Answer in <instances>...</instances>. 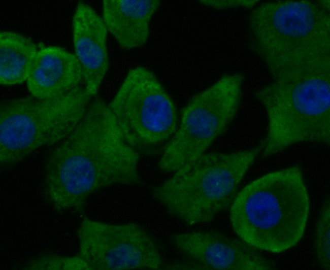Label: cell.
Listing matches in <instances>:
<instances>
[{
  "label": "cell",
  "instance_id": "cell-5",
  "mask_svg": "<svg viewBox=\"0 0 330 270\" xmlns=\"http://www.w3.org/2000/svg\"><path fill=\"white\" fill-rule=\"evenodd\" d=\"M262 145L231 153H205L152 190L168 213L187 225L212 221L230 208Z\"/></svg>",
  "mask_w": 330,
  "mask_h": 270
},
{
  "label": "cell",
  "instance_id": "cell-8",
  "mask_svg": "<svg viewBox=\"0 0 330 270\" xmlns=\"http://www.w3.org/2000/svg\"><path fill=\"white\" fill-rule=\"evenodd\" d=\"M108 106L127 143L140 155L162 149L177 128L172 99L155 74L142 65L129 69Z\"/></svg>",
  "mask_w": 330,
  "mask_h": 270
},
{
  "label": "cell",
  "instance_id": "cell-6",
  "mask_svg": "<svg viewBox=\"0 0 330 270\" xmlns=\"http://www.w3.org/2000/svg\"><path fill=\"white\" fill-rule=\"evenodd\" d=\"M92 97L80 85L52 98L30 95L1 103V166H13L38 149L64 140L84 116Z\"/></svg>",
  "mask_w": 330,
  "mask_h": 270
},
{
  "label": "cell",
  "instance_id": "cell-4",
  "mask_svg": "<svg viewBox=\"0 0 330 270\" xmlns=\"http://www.w3.org/2000/svg\"><path fill=\"white\" fill-rule=\"evenodd\" d=\"M249 47L272 78L330 62V15L307 0L271 1L248 18Z\"/></svg>",
  "mask_w": 330,
  "mask_h": 270
},
{
  "label": "cell",
  "instance_id": "cell-2",
  "mask_svg": "<svg viewBox=\"0 0 330 270\" xmlns=\"http://www.w3.org/2000/svg\"><path fill=\"white\" fill-rule=\"evenodd\" d=\"M239 238L258 250L285 252L302 239L310 200L299 165L263 175L245 186L230 207Z\"/></svg>",
  "mask_w": 330,
  "mask_h": 270
},
{
  "label": "cell",
  "instance_id": "cell-1",
  "mask_svg": "<svg viewBox=\"0 0 330 270\" xmlns=\"http://www.w3.org/2000/svg\"><path fill=\"white\" fill-rule=\"evenodd\" d=\"M140 158L124 139L108 105L95 98L73 130L48 154L45 198L58 213L83 214L95 192L115 185L140 184Z\"/></svg>",
  "mask_w": 330,
  "mask_h": 270
},
{
  "label": "cell",
  "instance_id": "cell-7",
  "mask_svg": "<svg viewBox=\"0 0 330 270\" xmlns=\"http://www.w3.org/2000/svg\"><path fill=\"white\" fill-rule=\"evenodd\" d=\"M244 80L242 73L224 74L192 96L164 147L158 163L161 171L174 172L192 161L226 132L239 110Z\"/></svg>",
  "mask_w": 330,
  "mask_h": 270
},
{
  "label": "cell",
  "instance_id": "cell-16",
  "mask_svg": "<svg viewBox=\"0 0 330 270\" xmlns=\"http://www.w3.org/2000/svg\"><path fill=\"white\" fill-rule=\"evenodd\" d=\"M22 268L32 270H91L88 264L78 254L72 256L43 254L28 261Z\"/></svg>",
  "mask_w": 330,
  "mask_h": 270
},
{
  "label": "cell",
  "instance_id": "cell-14",
  "mask_svg": "<svg viewBox=\"0 0 330 270\" xmlns=\"http://www.w3.org/2000/svg\"><path fill=\"white\" fill-rule=\"evenodd\" d=\"M38 50L30 38L17 32H0V83L4 86L21 84L26 81Z\"/></svg>",
  "mask_w": 330,
  "mask_h": 270
},
{
  "label": "cell",
  "instance_id": "cell-11",
  "mask_svg": "<svg viewBox=\"0 0 330 270\" xmlns=\"http://www.w3.org/2000/svg\"><path fill=\"white\" fill-rule=\"evenodd\" d=\"M108 33L102 17L90 5L79 1L72 17L74 54L81 68L84 87L92 97L109 68Z\"/></svg>",
  "mask_w": 330,
  "mask_h": 270
},
{
  "label": "cell",
  "instance_id": "cell-18",
  "mask_svg": "<svg viewBox=\"0 0 330 270\" xmlns=\"http://www.w3.org/2000/svg\"><path fill=\"white\" fill-rule=\"evenodd\" d=\"M161 268L166 269H208L205 266L195 261H176L162 265Z\"/></svg>",
  "mask_w": 330,
  "mask_h": 270
},
{
  "label": "cell",
  "instance_id": "cell-15",
  "mask_svg": "<svg viewBox=\"0 0 330 270\" xmlns=\"http://www.w3.org/2000/svg\"><path fill=\"white\" fill-rule=\"evenodd\" d=\"M314 250L317 261L325 270L330 269V200L324 199L315 226Z\"/></svg>",
  "mask_w": 330,
  "mask_h": 270
},
{
  "label": "cell",
  "instance_id": "cell-12",
  "mask_svg": "<svg viewBox=\"0 0 330 270\" xmlns=\"http://www.w3.org/2000/svg\"><path fill=\"white\" fill-rule=\"evenodd\" d=\"M26 82L31 95L50 98L80 86L82 72L74 53L57 46H43L38 49Z\"/></svg>",
  "mask_w": 330,
  "mask_h": 270
},
{
  "label": "cell",
  "instance_id": "cell-3",
  "mask_svg": "<svg viewBox=\"0 0 330 270\" xmlns=\"http://www.w3.org/2000/svg\"><path fill=\"white\" fill-rule=\"evenodd\" d=\"M254 92L268 119L260 155L302 143L330 144V63L277 76Z\"/></svg>",
  "mask_w": 330,
  "mask_h": 270
},
{
  "label": "cell",
  "instance_id": "cell-9",
  "mask_svg": "<svg viewBox=\"0 0 330 270\" xmlns=\"http://www.w3.org/2000/svg\"><path fill=\"white\" fill-rule=\"evenodd\" d=\"M78 254L91 270L157 269V243L137 223L113 224L83 216L77 231Z\"/></svg>",
  "mask_w": 330,
  "mask_h": 270
},
{
  "label": "cell",
  "instance_id": "cell-10",
  "mask_svg": "<svg viewBox=\"0 0 330 270\" xmlns=\"http://www.w3.org/2000/svg\"><path fill=\"white\" fill-rule=\"evenodd\" d=\"M179 251L208 269H274L275 263L242 240L216 231H193L171 237Z\"/></svg>",
  "mask_w": 330,
  "mask_h": 270
},
{
  "label": "cell",
  "instance_id": "cell-13",
  "mask_svg": "<svg viewBox=\"0 0 330 270\" xmlns=\"http://www.w3.org/2000/svg\"><path fill=\"white\" fill-rule=\"evenodd\" d=\"M160 3L158 0H104L102 17L120 47L135 49L148 41L150 21Z\"/></svg>",
  "mask_w": 330,
  "mask_h": 270
},
{
  "label": "cell",
  "instance_id": "cell-17",
  "mask_svg": "<svg viewBox=\"0 0 330 270\" xmlns=\"http://www.w3.org/2000/svg\"><path fill=\"white\" fill-rule=\"evenodd\" d=\"M203 5L216 9H225L239 7L251 8L255 6L258 1H201Z\"/></svg>",
  "mask_w": 330,
  "mask_h": 270
}]
</instances>
